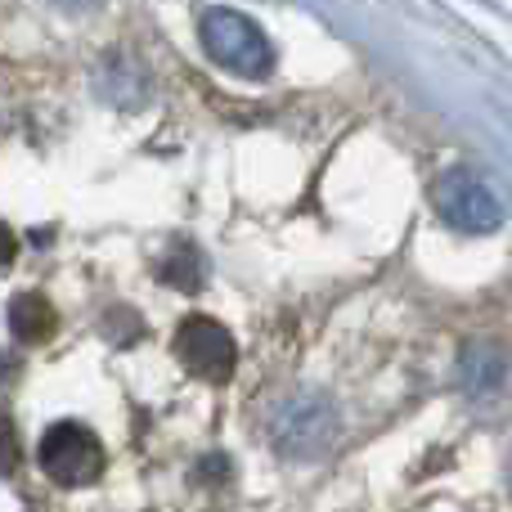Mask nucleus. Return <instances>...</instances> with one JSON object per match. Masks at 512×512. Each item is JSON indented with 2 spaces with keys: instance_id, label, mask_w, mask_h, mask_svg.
I'll list each match as a JSON object with an SVG mask.
<instances>
[{
  "instance_id": "nucleus-1",
  "label": "nucleus",
  "mask_w": 512,
  "mask_h": 512,
  "mask_svg": "<svg viewBox=\"0 0 512 512\" xmlns=\"http://www.w3.org/2000/svg\"><path fill=\"white\" fill-rule=\"evenodd\" d=\"M203 50L239 77H265L274 68V50L265 32L239 9H207L203 14Z\"/></svg>"
},
{
  "instance_id": "nucleus-2",
  "label": "nucleus",
  "mask_w": 512,
  "mask_h": 512,
  "mask_svg": "<svg viewBox=\"0 0 512 512\" xmlns=\"http://www.w3.org/2000/svg\"><path fill=\"white\" fill-rule=\"evenodd\" d=\"M436 212L445 216V225H454L463 234H490L504 221L495 189L468 167H450L436 180Z\"/></svg>"
},
{
  "instance_id": "nucleus-3",
  "label": "nucleus",
  "mask_w": 512,
  "mask_h": 512,
  "mask_svg": "<svg viewBox=\"0 0 512 512\" xmlns=\"http://www.w3.org/2000/svg\"><path fill=\"white\" fill-rule=\"evenodd\" d=\"M41 468L59 486H90L104 472V445L81 423H54L41 436Z\"/></svg>"
},
{
  "instance_id": "nucleus-4",
  "label": "nucleus",
  "mask_w": 512,
  "mask_h": 512,
  "mask_svg": "<svg viewBox=\"0 0 512 512\" xmlns=\"http://www.w3.org/2000/svg\"><path fill=\"white\" fill-rule=\"evenodd\" d=\"M176 355L189 373H198V378H207V382H225L234 373V360H239L230 328L207 315H189L185 324L176 328Z\"/></svg>"
},
{
  "instance_id": "nucleus-5",
  "label": "nucleus",
  "mask_w": 512,
  "mask_h": 512,
  "mask_svg": "<svg viewBox=\"0 0 512 512\" xmlns=\"http://www.w3.org/2000/svg\"><path fill=\"white\" fill-rule=\"evenodd\" d=\"M459 378H463V391H468V396H499V391H504V378H508V364L495 346L472 342L459 360Z\"/></svg>"
},
{
  "instance_id": "nucleus-6",
  "label": "nucleus",
  "mask_w": 512,
  "mask_h": 512,
  "mask_svg": "<svg viewBox=\"0 0 512 512\" xmlns=\"http://www.w3.org/2000/svg\"><path fill=\"white\" fill-rule=\"evenodd\" d=\"M9 328H14L18 342H45L54 333V306L41 292H23V297L9 301Z\"/></svg>"
},
{
  "instance_id": "nucleus-7",
  "label": "nucleus",
  "mask_w": 512,
  "mask_h": 512,
  "mask_svg": "<svg viewBox=\"0 0 512 512\" xmlns=\"http://www.w3.org/2000/svg\"><path fill=\"white\" fill-rule=\"evenodd\" d=\"M176 256L180 261H167V274H162V279L167 283H176V288H185V292H194L198 283V274H203V261H198V252L189 248V243H176Z\"/></svg>"
},
{
  "instance_id": "nucleus-8",
  "label": "nucleus",
  "mask_w": 512,
  "mask_h": 512,
  "mask_svg": "<svg viewBox=\"0 0 512 512\" xmlns=\"http://www.w3.org/2000/svg\"><path fill=\"white\" fill-rule=\"evenodd\" d=\"M18 459H23V445H18V432H14V423H9V418L0 414V477H9V472L18 468Z\"/></svg>"
},
{
  "instance_id": "nucleus-9",
  "label": "nucleus",
  "mask_w": 512,
  "mask_h": 512,
  "mask_svg": "<svg viewBox=\"0 0 512 512\" xmlns=\"http://www.w3.org/2000/svg\"><path fill=\"white\" fill-rule=\"evenodd\" d=\"M14 256H18V239H14V230L0 221V270H5V265H14Z\"/></svg>"
}]
</instances>
